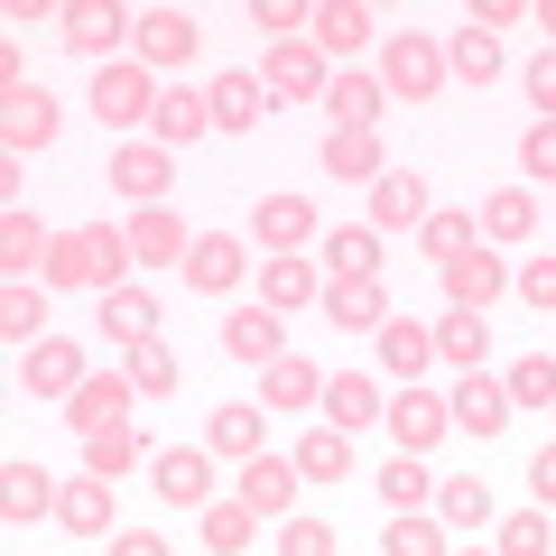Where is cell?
Segmentation results:
<instances>
[{
  "mask_svg": "<svg viewBox=\"0 0 556 556\" xmlns=\"http://www.w3.org/2000/svg\"><path fill=\"white\" fill-rule=\"evenodd\" d=\"M390 556H437V529H427V519H399V529H390Z\"/></svg>",
  "mask_w": 556,
  "mask_h": 556,
  "instance_id": "obj_32",
  "label": "cell"
},
{
  "mask_svg": "<svg viewBox=\"0 0 556 556\" xmlns=\"http://www.w3.org/2000/svg\"><path fill=\"white\" fill-rule=\"evenodd\" d=\"M241 501H251V510H288V501H298V464L251 455V473H241Z\"/></svg>",
  "mask_w": 556,
  "mask_h": 556,
  "instance_id": "obj_3",
  "label": "cell"
},
{
  "mask_svg": "<svg viewBox=\"0 0 556 556\" xmlns=\"http://www.w3.org/2000/svg\"><path fill=\"white\" fill-rule=\"evenodd\" d=\"M334 316H343V325H380V298H371V288H362V278H353V288H343V298H334Z\"/></svg>",
  "mask_w": 556,
  "mask_h": 556,
  "instance_id": "obj_34",
  "label": "cell"
},
{
  "mask_svg": "<svg viewBox=\"0 0 556 556\" xmlns=\"http://www.w3.org/2000/svg\"><path fill=\"white\" fill-rule=\"evenodd\" d=\"M214 121H223V130H251V121H260V84L251 75H223L214 84Z\"/></svg>",
  "mask_w": 556,
  "mask_h": 556,
  "instance_id": "obj_8",
  "label": "cell"
},
{
  "mask_svg": "<svg viewBox=\"0 0 556 556\" xmlns=\"http://www.w3.org/2000/svg\"><path fill=\"white\" fill-rule=\"evenodd\" d=\"M288 556H334V529H316V519H288Z\"/></svg>",
  "mask_w": 556,
  "mask_h": 556,
  "instance_id": "obj_31",
  "label": "cell"
},
{
  "mask_svg": "<svg viewBox=\"0 0 556 556\" xmlns=\"http://www.w3.org/2000/svg\"><path fill=\"white\" fill-rule=\"evenodd\" d=\"M380 492H390L399 510H408V501H427V473H417V455H399L390 473H380Z\"/></svg>",
  "mask_w": 556,
  "mask_h": 556,
  "instance_id": "obj_24",
  "label": "cell"
},
{
  "mask_svg": "<svg viewBox=\"0 0 556 556\" xmlns=\"http://www.w3.org/2000/svg\"><path fill=\"white\" fill-rule=\"evenodd\" d=\"M47 130H56V102L47 93H10V139L28 149V139H47Z\"/></svg>",
  "mask_w": 556,
  "mask_h": 556,
  "instance_id": "obj_12",
  "label": "cell"
},
{
  "mask_svg": "<svg viewBox=\"0 0 556 556\" xmlns=\"http://www.w3.org/2000/svg\"><path fill=\"white\" fill-rule=\"evenodd\" d=\"M139 47H149V56H159V65H177V56H195V20H186V10H159V20L139 28Z\"/></svg>",
  "mask_w": 556,
  "mask_h": 556,
  "instance_id": "obj_5",
  "label": "cell"
},
{
  "mask_svg": "<svg viewBox=\"0 0 556 556\" xmlns=\"http://www.w3.org/2000/svg\"><path fill=\"white\" fill-rule=\"evenodd\" d=\"M492 501H482V482H445V519H482Z\"/></svg>",
  "mask_w": 556,
  "mask_h": 556,
  "instance_id": "obj_37",
  "label": "cell"
},
{
  "mask_svg": "<svg viewBox=\"0 0 556 556\" xmlns=\"http://www.w3.org/2000/svg\"><path fill=\"white\" fill-rule=\"evenodd\" d=\"M343 464H353V445H343V427H325V437H306L298 473H334V482H343Z\"/></svg>",
  "mask_w": 556,
  "mask_h": 556,
  "instance_id": "obj_16",
  "label": "cell"
},
{
  "mask_svg": "<svg viewBox=\"0 0 556 556\" xmlns=\"http://www.w3.org/2000/svg\"><path fill=\"white\" fill-rule=\"evenodd\" d=\"M121 464H130V437H121V427H102V437H93V473H121Z\"/></svg>",
  "mask_w": 556,
  "mask_h": 556,
  "instance_id": "obj_38",
  "label": "cell"
},
{
  "mask_svg": "<svg viewBox=\"0 0 556 556\" xmlns=\"http://www.w3.org/2000/svg\"><path fill=\"white\" fill-rule=\"evenodd\" d=\"M251 538V510H214V547H241Z\"/></svg>",
  "mask_w": 556,
  "mask_h": 556,
  "instance_id": "obj_44",
  "label": "cell"
},
{
  "mask_svg": "<svg viewBox=\"0 0 556 556\" xmlns=\"http://www.w3.org/2000/svg\"><path fill=\"white\" fill-rule=\"evenodd\" d=\"M28 380H38V390H65V380H75V353H65V343H47V353L28 362Z\"/></svg>",
  "mask_w": 556,
  "mask_h": 556,
  "instance_id": "obj_27",
  "label": "cell"
},
{
  "mask_svg": "<svg viewBox=\"0 0 556 556\" xmlns=\"http://www.w3.org/2000/svg\"><path fill=\"white\" fill-rule=\"evenodd\" d=\"M529 167H538V177H556V121H547V130H529Z\"/></svg>",
  "mask_w": 556,
  "mask_h": 556,
  "instance_id": "obj_45",
  "label": "cell"
},
{
  "mask_svg": "<svg viewBox=\"0 0 556 556\" xmlns=\"http://www.w3.org/2000/svg\"><path fill=\"white\" fill-rule=\"evenodd\" d=\"M390 84H408V93H417V84H437V56L399 38V47H390Z\"/></svg>",
  "mask_w": 556,
  "mask_h": 556,
  "instance_id": "obj_21",
  "label": "cell"
},
{
  "mask_svg": "<svg viewBox=\"0 0 556 556\" xmlns=\"http://www.w3.org/2000/svg\"><path fill=\"white\" fill-rule=\"evenodd\" d=\"M455 65H464V75H482V84L501 75V47H492V28H482V20L464 28V47H455Z\"/></svg>",
  "mask_w": 556,
  "mask_h": 556,
  "instance_id": "obj_19",
  "label": "cell"
},
{
  "mask_svg": "<svg viewBox=\"0 0 556 556\" xmlns=\"http://www.w3.org/2000/svg\"><path fill=\"white\" fill-rule=\"evenodd\" d=\"M112 38H121V10H65V47L93 56V47H112Z\"/></svg>",
  "mask_w": 556,
  "mask_h": 556,
  "instance_id": "obj_11",
  "label": "cell"
},
{
  "mask_svg": "<svg viewBox=\"0 0 556 556\" xmlns=\"http://www.w3.org/2000/svg\"><path fill=\"white\" fill-rule=\"evenodd\" d=\"M306 232V204H269V241H298Z\"/></svg>",
  "mask_w": 556,
  "mask_h": 556,
  "instance_id": "obj_43",
  "label": "cell"
},
{
  "mask_svg": "<svg viewBox=\"0 0 556 556\" xmlns=\"http://www.w3.org/2000/svg\"><path fill=\"white\" fill-rule=\"evenodd\" d=\"M510 390H519V399H556V362H529V371H519Z\"/></svg>",
  "mask_w": 556,
  "mask_h": 556,
  "instance_id": "obj_41",
  "label": "cell"
},
{
  "mask_svg": "<svg viewBox=\"0 0 556 556\" xmlns=\"http://www.w3.org/2000/svg\"><path fill=\"white\" fill-rule=\"evenodd\" d=\"M529 93H538V102H547V112H556V56L538 65V75H529Z\"/></svg>",
  "mask_w": 556,
  "mask_h": 556,
  "instance_id": "obj_47",
  "label": "cell"
},
{
  "mask_svg": "<svg viewBox=\"0 0 556 556\" xmlns=\"http://www.w3.org/2000/svg\"><path fill=\"white\" fill-rule=\"evenodd\" d=\"M529 482H538V501H556V445L538 455V473H529Z\"/></svg>",
  "mask_w": 556,
  "mask_h": 556,
  "instance_id": "obj_48",
  "label": "cell"
},
{
  "mask_svg": "<svg viewBox=\"0 0 556 556\" xmlns=\"http://www.w3.org/2000/svg\"><path fill=\"white\" fill-rule=\"evenodd\" d=\"M269 298H306V260H269Z\"/></svg>",
  "mask_w": 556,
  "mask_h": 556,
  "instance_id": "obj_39",
  "label": "cell"
},
{
  "mask_svg": "<svg viewBox=\"0 0 556 556\" xmlns=\"http://www.w3.org/2000/svg\"><path fill=\"white\" fill-rule=\"evenodd\" d=\"M186 278H195V288H232L241 251H232V241H195V251H186Z\"/></svg>",
  "mask_w": 556,
  "mask_h": 556,
  "instance_id": "obj_6",
  "label": "cell"
},
{
  "mask_svg": "<svg viewBox=\"0 0 556 556\" xmlns=\"http://www.w3.org/2000/svg\"><path fill=\"white\" fill-rule=\"evenodd\" d=\"M130 371H139V390H167V353H159V343H139Z\"/></svg>",
  "mask_w": 556,
  "mask_h": 556,
  "instance_id": "obj_42",
  "label": "cell"
},
{
  "mask_svg": "<svg viewBox=\"0 0 556 556\" xmlns=\"http://www.w3.org/2000/svg\"><path fill=\"white\" fill-rule=\"evenodd\" d=\"M38 501H47V473L38 464H10V519H28Z\"/></svg>",
  "mask_w": 556,
  "mask_h": 556,
  "instance_id": "obj_23",
  "label": "cell"
},
{
  "mask_svg": "<svg viewBox=\"0 0 556 556\" xmlns=\"http://www.w3.org/2000/svg\"><path fill=\"white\" fill-rule=\"evenodd\" d=\"M316 38H325V47H362V10H325Z\"/></svg>",
  "mask_w": 556,
  "mask_h": 556,
  "instance_id": "obj_33",
  "label": "cell"
},
{
  "mask_svg": "<svg viewBox=\"0 0 556 556\" xmlns=\"http://www.w3.org/2000/svg\"><path fill=\"white\" fill-rule=\"evenodd\" d=\"M492 288H501L492 260H455V306H464V316H473V306H492Z\"/></svg>",
  "mask_w": 556,
  "mask_h": 556,
  "instance_id": "obj_13",
  "label": "cell"
},
{
  "mask_svg": "<svg viewBox=\"0 0 556 556\" xmlns=\"http://www.w3.org/2000/svg\"><path fill=\"white\" fill-rule=\"evenodd\" d=\"M306 390H316V371H298V362H278V371H269V399H288V408H298Z\"/></svg>",
  "mask_w": 556,
  "mask_h": 556,
  "instance_id": "obj_35",
  "label": "cell"
},
{
  "mask_svg": "<svg viewBox=\"0 0 556 556\" xmlns=\"http://www.w3.org/2000/svg\"><path fill=\"white\" fill-rule=\"evenodd\" d=\"M455 417H464V427H473V437H492L501 417H510V399H501L492 380H464V399H455Z\"/></svg>",
  "mask_w": 556,
  "mask_h": 556,
  "instance_id": "obj_9",
  "label": "cell"
},
{
  "mask_svg": "<svg viewBox=\"0 0 556 556\" xmlns=\"http://www.w3.org/2000/svg\"><path fill=\"white\" fill-rule=\"evenodd\" d=\"M121 408H130V399H121L112 380H93V390L75 399V427H93V437H102V427H121Z\"/></svg>",
  "mask_w": 556,
  "mask_h": 556,
  "instance_id": "obj_14",
  "label": "cell"
},
{
  "mask_svg": "<svg viewBox=\"0 0 556 556\" xmlns=\"http://www.w3.org/2000/svg\"><path fill=\"white\" fill-rule=\"evenodd\" d=\"M427 353H437V334H427V325H408V316H399V325H380V362H390L399 380H417V371H427Z\"/></svg>",
  "mask_w": 556,
  "mask_h": 556,
  "instance_id": "obj_2",
  "label": "cell"
},
{
  "mask_svg": "<svg viewBox=\"0 0 556 556\" xmlns=\"http://www.w3.org/2000/svg\"><path fill=\"white\" fill-rule=\"evenodd\" d=\"M159 177H167L159 149H130V159H121V186H130V195H159Z\"/></svg>",
  "mask_w": 556,
  "mask_h": 556,
  "instance_id": "obj_25",
  "label": "cell"
},
{
  "mask_svg": "<svg viewBox=\"0 0 556 556\" xmlns=\"http://www.w3.org/2000/svg\"><path fill=\"white\" fill-rule=\"evenodd\" d=\"M464 241H473V223H455V214H445V223H427V251H445V260H464Z\"/></svg>",
  "mask_w": 556,
  "mask_h": 556,
  "instance_id": "obj_36",
  "label": "cell"
},
{
  "mask_svg": "<svg viewBox=\"0 0 556 556\" xmlns=\"http://www.w3.org/2000/svg\"><path fill=\"white\" fill-rule=\"evenodd\" d=\"M427 214V186L417 177H380V223H417Z\"/></svg>",
  "mask_w": 556,
  "mask_h": 556,
  "instance_id": "obj_15",
  "label": "cell"
},
{
  "mask_svg": "<svg viewBox=\"0 0 556 556\" xmlns=\"http://www.w3.org/2000/svg\"><path fill=\"white\" fill-rule=\"evenodd\" d=\"M371 102H380L371 84H334V112H343V121H371Z\"/></svg>",
  "mask_w": 556,
  "mask_h": 556,
  "instance_id": "obj_40",
  "label": "cell"
},
{
  "mask_svg": "<svg viewBox=\"0 0 556 556\" xmlns=\"http://www.w3.org/2000/svg\"><path fill=\"white\" fill-rule=\"evenodd\" d=\"M334 269L343 278H371V232H334Z\"/></svg>",
  "mask_w": 556,
  "mask_h": 556,
  "instance_id": "obj_29",
  "label": "cell"
},
{
  "mask_svg": "<svg viewBox=\"0 0 556 556\" xmlns=\"http://www.w3.org/2000/svg\"><path fill=\"white\" fill-rule=\"evenodd\" d=\"M102 325H112L121 343H149V325H159V306H149V298H112V316H102Z\"/></svg>",
  "mask_w": 556,
  "mask_h": 556,
  "instance_id": "obj_20",
  "label": "cell"
},
{
  "mask_svg": "<svg viewBox=\"0 0 556 556\" xmlns=\"http://www.w3.org/2000/svg\"><path fill=\"white\" fill-rule=\"evenodd\" d=\"M445 417H455V408H437V399H399V408H390V427H399V455H417V445H437L445 437Z\"/></svg>",
  "mask_w": 556,
  "mask_h": 556,
  "instance_id": "obj_1",
  "label": "cell"
},
{
  "mask_svg": "<svg viewBox=\"0 0 556 556\" xmlns=\"http://www.w3.org/2000/svg\"><path fill=\"white\" fill-rule=\"evenodd\" d=\"M362 417H380L371 380H334V427H362Z\"/></svg>",
  "mask_w": 556,
  "mask_h": 556,
  "instance_id": "obj_22",
  "label": "cell"
},
{
  "mask_svg": "<svg viewBox=\"0 0 556 556\" xmlns=\"http://www.w3.org/2000/svg\"><path fill=\"white\" fill-rule=\"evenodd\" d=\"M529 298H538V306H556V260H538V269H529Z\"/></svg>",
  "mask_w": 556,
  "mask_h": 556,
  "instance_id": "obj_46",
  "label": "cell"
},
{
  "mask_svg": "<svg viewBox=\"0 0 556 556\" xmlns=\"http://www.w3.org/2000/svg\"><path fill=\"white\" fill-rule=\"evenodd\" d=\"M121 556H167V547H159V538H121Z\"/></svg>",
  "mask_w": 556,
  "mask_h": 556,
  "instance_id": "obj_49",
  "label": "cell"
},
{
  "mask_svg": "<svg viewBox=\"0 0 556 556\" xmlns=\"http://www.w3.org/2000/svg\"><path fill=\"white\" fill-rule=\"evenodd\" d=\"M437 353H455V362H482V316H464V306H455V316L437 325Z\"/></svg>",
  "mask_w": 556,
  "mask_h": 556,
  "instance_id": "obj_18",
  "label": "cell"
},
{
  "mask_svg": "<svg viewBox=\"0 0 556 556\" xmlns=\"http://www.w3.org/2000/svg\"><path fill=\"white\" fill-rule=\"evenodd\" d=\"M325 159H334V177H371V139H362V130H343L334 149H325Z\"/></svg>",
  "mask_w": 556,
  "mask_h": 556,
  "instance_id": "obj_26",
  "label": "cell"
},
{
  "mask_svg": "<svg viewBox=\"0 0 556 556\" xmlns=\"http://www.w3.org/2000/svg\"><path fill=\"white\" fill-rule=\"evenodd\" d=\"M501 547H510V556H547V519H510Z\"/></svg>",
  "mask_w": 556,
  "mask_h": 556,
  "instance_id": "obj_30",
  "label": "cell"
},
{
  "mask_svg": "<svg viewBox=\"0 0 556 556\" xmlns=\"http://www.w3.org/2000/svg\"><path fill=\"white\" fill-rule=\"evenodd\" d=\"M159 492L177 501V510H186V501H204V492H214V473H204V455H195V445H177V455H159Z\"/></svg>",
  "mask_w": 556,
  "mask_h": 556,
  "instance_id": "obj_4",
  "label": "cell"
},
{
  "mask_svg": "<svg viewBox=\"0 0 556 556\" xmlns=\"http://www.w3.org/2000/svg\"><path fill=\"white\" fill-rule=\"evenodd\" d=\"M93 102H102V121H139V102H149V84H139L130 65H112V75L93 84Z\"/></svg>",
  "mask_w": 556,
  "mask_h": 556,
  "instance_id": "obj_7",
  "label": "cell"
},
{
  "mask_svg": "<svg viewBox=\"0 0 556 556\" xmlns=\"http://www.w3.org/2000/svg\"><path fill=\"white\" fill-rule=\"evenodd\" d=\"M204 121H214V102H195V93H167V102H159V130H167V139H195Z\"/></svg>",
  "mask_w": 556,
  "mask_h": 556,
  "instance_id": "obj_17",
  "label": "cell"
},
{
  "mask_svg": "<svg viewBox=\"0 0 556 556\" xmlns=\"http://www.w3.org/2000/svg\"><path fill=\"white\" fill-rule=\"evenodd\" d=\"M214 445H232V455H251V445H260V417H251V408H223Z\"/></svg>",
  "mask_w": 556,
  "mask_h": 556,
  "instance_id": "obj_28",
  "label": "cell"
},
{
  "mask_svg": "<svg viewBox=\"0 0 556 556\" xmlns=\"http://www.w3.org/2000/svg\"><path fill=\"white\" fill-rule=\"evenodd\" d=\"M223 343H232V353H241V362H260V353H278V325H269V316H260V306H241V316H232V325H223Z\"/></svg>",
  "mask_w": 556,
  "mask_h": 556,
  "instance_id": "obj_10",
  "label": "cell"
}]
</instances>
